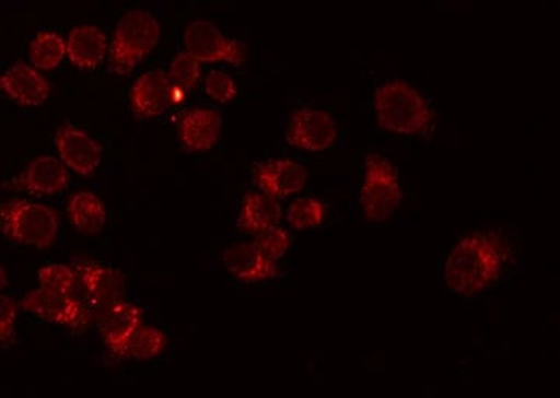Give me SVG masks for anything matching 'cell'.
<instances>
[{
	"label": "cell",
	"instance_id": "7a4b0ae2",
	"mask_svg": "<svg viewBox=\"0 0 560 398\" xmlns=\"http://www.w3.org/2000/svg\"><path fill=\"white\" fill-rule=\"evenodd\" d=\"M374 113L378 127L397 136H425L434 124V110L408 81L390 79L375 90Z\"/></svg>",
	"mask_w": 560,
	"mask_h": 398
},
{
	"label": "cell",
	"instance_id": "9c48e42d",
	"mask_svg": "<svg viewBox=\"0 0 560 398\" xmlns=\"http://www.w3.org/2000/svg\"><path fill=\"white\" fill-rule=\"evenodd\" d=\"M55 145L62 164L83 178H91L101 167L103 147L98 140L92 138L86 131L80 130L75 125L66 121L55 134Z\"/></svg>",
	"mask_w": 560,
	"mask_h": 398
},
{
	"label": "cell",
	"instance_id": "2e32d148",
	"mask_svg": "<svg viewBox=\"0 0 560 398\" xmlns=\"http://www.w3.org/2000/svg\"><path fill=\"white\" fill-rule=\"evenodd\" d=\"M77 272L80 285L95 312L125 298V276L119 269L84 260L77 265Z\"/></svg>",
	"mask_w": 560,
	"mask_h": 398
},
{
	"label": "cell",
	"instance_id": "7c38bea8",
	"mask_svg": "<svg viewBox=\"0 0 560 398\" xmlns=\"http://www.w3.org/2000/svg\"><path fill=\"white\" fill-rule=\"evenodd\" d=\"M175 103L171 81L164 70H150L132 83L130 106L139 120L161 116Z\"/></svg>",
	"mask_w": 560,
	"mask_h": 398
},
{
	"label": "cell",
	"instance_id": "44dd1931",
	"mask_svg": "<svg viewBox=\"0 0 560 398\" xmlns=\"http://www.w3.org/2000/svg\"><path fill=\"white\" fill-rule=\"evenodd\" d=\"M68 55V40L57 32H39L28 44V58L38 70H54Z\"/></svg>",
	"mask_w": 560,
	"mask_h": 398
},
{
	"label": "cell",
	"instance_id": "e0dca14e",
	"mask_svg": "<svg viewBox=\"0 0 560 398\" xmlns=\"http://www.w3.org/2000/svg\"><path fill=\"white\" fill-rule=\"evenodd\" d=\"M223 264L232 278L243 283L265 282L278 278L279 265L261 256L253 243H235L223 253Z\"/></svg>",
	"mask_w": 560,
	"mask_h": 398
},
{
	"label": "cell",
	"instance_id": "4fadbf2b",
	"mask_svg": "<svg viewBox=\"0 0 560 398\" xmlns=\"http://www.w3.org/2000/svg\"><path fill=\"white\" fill-rule=\"evenodd\" d=\"M0 90L16 105L36 108L50 97V83L38 69L25 61L14 62L2 77Z\"/></svg>",
	"mask_w": 560,
	"mask_h": 398
},
{
	"label": "cell",
	"instance_id": "52a82bcc",
	"mask_svg": "<svg viewBox=\"0 0 560 398\" xmlns=\"http://www.w3.org/2000/svg\"><path fill=\"white\" fill-rule=\"evenodd\" d=\"M21 307L24 312L38 316L46 323L68 327L72 330H84L90 324V309L83 302L72 294L58 293V291L44 289L32 290L22 298Z\"/></svg>",
	"mask_w": 560,
	"mask_h": 398
},
{
	"label": "cell",
	"instance_id": "f1b7e54d",
	"mask_svg": "<svg viewBox=\"0 0 560 398\" xmlns=\"http://www.w3.org/2000/svg\"><path fill=\"white\" fill-rule=\"evenodd\" d=\"M2 289H5V269L2 267Z\"/></svg>",
	"mask_w": 560,
	"mask_h": 398
},
{
	"label": "cell",
	"instance_id": "5b68a950",
	"mask_svg": "<svg viewBox=\"0 0 560 398\" xmlns=\"http://www.w3.org/2000/svg\"><path fill=\"white\" fill-rule=\"evenodd\" d=\"M401 201L404 189L399 169L382 154H368L360 189V204L364 219L371 223H385L393 219Z\"/></svg>",
	"mask_w": 560,
	"mask_h": 398
},
{
	"label": "cell",
	"instance_id": "4316f807",
	"mask_svg": "<svg viewBox=\"0 0 560 398\" xmlns=\"http://www.w3.org/2000/svg\"><path fill=\"white\" fill-rule=\"evenodd\" d=\"M205 91L213 102L228 105L234 102L238 94V86L235 80L226 72L221 70H212L205 81Z\"/></svg>",
	"mask_w": 560,
	"mask_h": 398
},
{
	"label": "cell",
	"instance_id": "5bb4252c",
	"mask_svg": "<svg viewBox=\"0 0 560 398\" xmlns=\"http://www.w3.org/2000/svg\"><path fill=\"white\" fill-rule=\"evenodd\" d=\"M69 183L68 167L62 161L50 154H43L28 162L24 172L11 179L10 184L18 191L50 197L68 189Z\"/></svg>",
	"mask_w": 560,
	"mask_h": 398
},
{
	"label": "cell",
	"instance_id": "8fae6325",
	"mask_svg": "<svg viewBox=\"0 0 560 398\" xmlns=\"http://www.w3.org/2000/svg\"><path fill=\"white\" fill-rule=\"evenodd\" d=\"M253 180L261 194L276 199L289 198L305 189L308 169L290 157H278L257 165Z\"/></svg>",
	"mask_w": 560,
	"mask_h": 398
},
{
	"label": "cell",
	"instance_id": "ac0fdd59",
	"mask_svg": "<svg viewBox=\"0 0 560 398\" xmlns=\"http://www.w3.org/2000/svg\"><path fill=\"white\" fill-rule=\"evenodd\" d=\"M66 40L70 62L81 70L98 68L110 47L102 28L91 24L77 25Z\"/></svg>",
	"mask_w": 560,
	"mask_h": 398
},
{
	"label": "cell",
	"instance_id": "cb8c5ba5",
	"mask_svg": "<svg viewBox=\"0 0 560 398\" xmlns=\"http://www.w3.org/2000/svg\"><path fill=\"white\" fill-rule=\"evenodd\" d=\"M327 215V208L316 198H300L293 201L287 212V221L294 231H308L319 227Z\"/></svg>",
	"mask_w": 560,
	"mask_h": 398
},
{
	"label": "cell",
	"instance_id": "8992f818",
	"mask_svg": "<svg viewBox=\"0 0 560 398\" xmlns=\"http://www.w3.org/2000/svg\"><path fill=\"white\" fill-rule=\"evenodd\" d=\"M184 46L198 62H224L241 68L248 60V49L242 40L230 38L208 20H195L184 31Z\"/></svg>",
	"mask_w": 560,
	"mask_h": 398
},
{
	"label": "cell",
	"instance_id": "ffe728a7",
	"mask_svg": "<svg viewBox=\"0 0 560 398\" xmlns=\"http://www.w3.org/2000/svg\"><path fill=\"white\" fill-rule=\"evenodd\" d=\"M68 216L81 235H98L105 230L108 213L105 204L92 191H77L69 199Z\"/></svg>",
	"mask_w": 560,
	"mask_h": 398
},
{
	"label": "cell",
	"instance_id": "6da1fadb",
	"mask_svg": "<svg viewBox=\"0 0 560 398\" xmlns=\"http://www.w3.org/2000/svg\"><path fill=\"white\" fill-rule=\"evenodd\" d=\"M514 257L500 231H475L453 246L444 264V283L452 293L474 297L499 282Z\"/></svg>",
	"mask_w": 560,
	"mask_h": 398
},
{
	"label": "cell",
	"instance_id": "484cf974",
	"mask_svg": "<svg viewBox=\"0 0 560 398\" xmlns=\"http://www.w3.org/2000/svg\"><path fill=\"white\" fill-rule=\"evenodd\" d=\"M250 243H253L254 248L259 250L261 256H265L267 259L278 264V261L282 260L283 257H285V254L289 253L293 238H291L289 231H285L280 226H276L272 227V230H268L256 235Z\"/></svg>",
	"mask_w": 560,
	"mask_h": 398
},
{
	"label": "cell",
	"instance_id": "83f0119b",
	"mask_svg": "<svg viewBox=\"0 0 560 398\" xmlns=\"http://www.w3.org/2000/svg\"><path fill=\"white\" fill-rule=\"evenodd\" d=\"M20 305L13 297L2 294L0 297V341L9 344L14 335Z\"/></svg>",
	"mask_w": 560,
	"mask_h": 398
},
{
	"label": "cell",
	"instance_id": "7402d4cb",
	"mask_svg": "<svg viewBox=\"0 0 560 398\" xmlns=\"http://www.w3.org/2000/svg\"><path fill=\"white\" fill-rule=\"evenodd\" d=\"M167 77L172 84L173 94H175V103L184 102V98L191 91L197 90L198 83H200L201 62L195 60L186 50L179 51L173 58Z\"/></svg>",
	"mask_w": 560,
	"mask_h": 398
},
{
	"label": "cell",
	"instance_id": "3957f363",
	"mask_svg": "<svg viewBox=\"0 0 560 398\" xmlns=\"http://www.w3.org/2000/svg\"><path fill=\"white\" fill-rule=\"evenodd\" d=\"M161 39V24L149 10L132 9L121 14L109 47L113 72L125 75L156 49Z\"/></svg>",
	"mask_w": 560,
	"mask_h": 398
},
{
	"label": "cell",
	"instance_id": "277c9868",
	"mask_svg": "<svg viewBox=\"0 0 560 398\" xmlns=\"http://www.w3.org/2000/svg\"><path fill=\"white\" fill-rule=\"evenodd\" d=\"M0 230L18 245L47 249L57 242L60 216L43 202L13 199L0 208Z\"/></svg>",
	"mask_w": 560,
	"mask_h": 398
},
{
	"label": "cell",
	"instance_id": "30bf717a",
	"mask_svg": "<svg viewBox=\"0 0 560 398\" xmlns=\"http://www.w3.org/2000/svg\"><path fill=\"white\" fill-rule=\"evenodd\" d=\"M95 324L106 348L114 356L120 359L132 333L143 324V312L131 302L121 301L106 305L95 312Z\"/></svg>",
	"mask_w": 560,
	"mask_h": 398
},
{
	"label": "cell",
	"instance_id": "d6986e66",
	"mask_svg": "<svg viewBox=\"0 0 560 398\" xmlns=\"http://www.w3.org/2000/svg\"><path fill=\"white\" fill-rule=\"evenodd\" d=\"M282 216V206L278 199L261 191H250L238 209L237 227L245 234L259 235L279 226Z\"/></svg>",
	"mask_w": 560,
	"mask_h": 398
},
{
	"label": "cell",
	"instance_id": "9a60e30c",
	"mask_svg": "<svg viewBox=\"0 0 560 398\" xmlns=\"http://www.w3.org/2000/svg\"><path fill=\"white\" fill-rule=\"evenodd\" d=\"M223 117L217 109L198 106L179 119L178 140L189 153H208L220 142Z\"/></svg>",
	"mask_w": 560,
	"mask_h": 398
},
{
	"label": "cell",
	"instance_id": "603a6c76",
	"mask_svg": "<svg viewBox=\"0 0 560 398\" xmlns=\"http://www.w3.org/2000/svg\"><path fill=\"white\" fill-rule=\"evenodd\" d=\"M168 339L164 331L156 327L142 326L132 333L127 348L121 352L120 359H132L139 361H149L160 356L167 349Z\"/></svg>",
	"mask_w": 560,
	"mask_h": 398
},
{
	"label": "cell",
	"instance_id": "d4e9b609",
	"mask_svg": "<svg viewBox=\"0 0 560 398\" xmlns=\"http://www.w3.org/2000/svg\"><path fill=\"white\" fill-rule=\"evenodd\" d=\"M38 282L39 286H44V289L75 296L80 279L77 269L70 268L69 265L50 264L39 268Z\"/></svg>",
	"mask_w": 560,
	"mask_h": 398
},
{
	"label": "cell",
	"instance_id": "ba28073f",
	"mask_svg": "<svg viewBox=\"0 0 560 398\" xmlns=\"http://www.w3.org/2000/svg\"><path fill=\"white\" fill-rule=\"evenodd\" d=\"M337 138V121L327 110L318 108L294 110L285 132L289 145L304 153H323L335 145Z\"/></svg>",
	"mask_w": 560,
	"mask_h": 398
}]
</instances>
